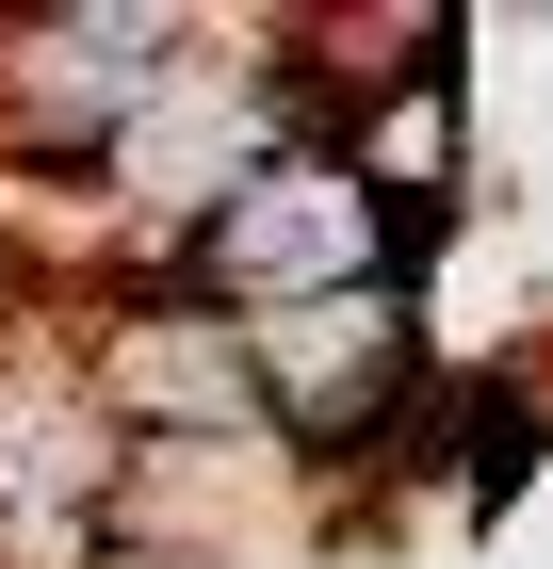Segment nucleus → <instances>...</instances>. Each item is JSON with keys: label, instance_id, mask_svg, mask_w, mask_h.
<instances>
[{"label": "nucleus", "instance_id": "f257e3e1", "mask_svg": "<svg viewBox=\"0 0 553 569\" xmlns=\"http://www.w3.org/2000/svg\"><path fill=\"white\" fill-rule=\"evenodd\" d=\"M424 261H440V228L391 212L342 147H277L260 179H228L179 228V293L245 309V326L260 309H326V293H424Z\"/></svg>", "mask_w": 553, "mask_h": 569}, {"label": "nucleus", "instance_id": "f03ea898", "mask_svg": "<svg viewBox=\"0 0 553 569\" xmlns=\"http://www.w3.org/2000/svg\"><path fill=\"white\" fill-rule=\"evenodd\" d=\"M245 375H260V439L326 488V472H375L391 456V423L424 407L440 342H424V293H326V309H260Z\"/></svg>", "mask_w": 553, "mask_h": 569}, {"label": "nucleus", "instance_id": "7ed1b4c3", "mask_svg": "<svg viewBox=\"0 0 553 569\" xmlns=\"http://www.w3.org/2000/svg\"><path fill=\"white\" fill-rule=\"evenodd\" d=\"M82 569H228V553H213V537H147V521H115Z\"/></svg>", "mask_w": 553, "mask_h": 569}]
</instances>
